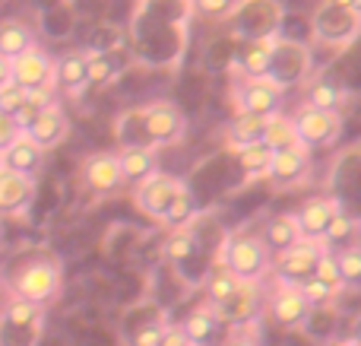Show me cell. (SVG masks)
<instances>
[{
  "label": "cell",
  "instance_id": "6da1fadb",
  "mask_svg": "<svg viewBox=\"0 0 361 346\" xmlns=\"http://www.w3.org/2000/svg\"><path fill=\"white\" fill-rule=\"evenodd\" d=\"M63 292V267L51 254H32L10 273V296L35 305H54Z\"/></svg>",
  "mask_w": 361,
  "mask_h": 346
},
{
  "label": "cell",
  "instance_id": "7a4b0ae2",
  "mask_svg": "<svg viewBox=\"0 0 361 346\" xmlns=\"http://www.w3.org/2000/svg\"><path fill=\"white\" fill-rule=\"evenodd\" d=\"M48 309L10 296L0 305V346H38L44 337Z\"/></svg>",
  "mask_w": 361,
  "mask_h": 346
},
{
  "label": "cell",
  "instance_id": "3957f363",
  "mask_svg": "<svg viewBox=\"0 0 361 346\" xmlns=\"http://www.w3.org/2000/svg\"><path fill=\"white\" fill-rule=\"evenodd\" d=\"M222 267H228L244 283H260L269 270V248L263 245L260 235L235 232L225 239L222 248Z\"/></svg>",
  "mask_w": 361,
  "mask_h": 346
},
{
  "label": "cell",
  "instance_id": "277c9868",
  "mask_svg": "<svg viewBox=\"0 0 361 346\" xmlns=\"http://www.w3.org/2000/svg\"><path fill=\"white\" fill-rule=\"evenodd\" d=\"M184 188H187L184 178L165 175V172H152L146 181H140L137 188H133V203H137V210L143 216L162 222L165 213H169V207H171V201H175Z\"/></svg>",
  "mask_w": 361,
  "mask_h": 346
},
{
  "label": "cell",
  "instance_id": "5b68a950",
  "mask_svg": "<svg viewBox=\"0 0 361 346\" xmlns=\"http://www.w3.org/2000/svg\"><path fill=\"white\" fill-rule=\"evenodd\" d=\"M140 118H143V131L149 137L152 146H171L184 137L187 131V118L184 112L169 99H156L149 105L140 108Z\"/></svg>",
  "mask_w": 361,
  "mask_h": 346
},
{
  "label": "cell",
  "instance_id": "8992f818",
  "mask_svg": "<svg viewBox=\"0 0 361 346\" xmlns=\"http://www.w3.org/2000/svg\"><path fill=\"white\" fill-rule=\"evenodd\" d=\"M231 99L238 114H276L282 108V86L273 76H244Z\"/></svg>",
  "mask_w": 361,
  "mask_h": 346
},
{
  "label": "cell",
  "instance_id": "52a82bcc",
  "mask_svg": "<svg viewBox=\"0 0 361 346\" xmlns=\"http://www.w3.org/2000/svg\"><path fill=\"white\" fill-rule=\"evenodd\" d=\"M13 80L23 83L35 95H51L57 83V57H51L38 44L23 51L19 57H13Z\"/></svg>",
  "mask_w": 361,
  "mask_h": 346
},
{
  "label": "cell",
  "instance_id": "ba28073f",
  "mask_svg": "<svg viewBox=\"0 0 361 346\" xmlns=\"http://www.w3.org/2000/svg\"><path fill=\"white\" fill-rule=\"evenodd\" d=\"M314 305L307 302V296L301 292L298 283H286L282 280L279 290H273V296H269L267 302V315L269 321L276 324V328L282 330H298L307 324V318H311Z\"/></svg>",
  "mask_w": 361,
  "mask_h": 346
},
{
  "label": "cell",
  "instance_id": "9c48e42d",
  "mask_svg": "<svg viewBox=\"0 0 361 346\" xmlns=\"http://www.w3.org/2000/svg\"><path fill=\"white\" fill-rule=\"evenodd\" d=\"M25 133L48 153V150H57V146L67 140L70 121H67V114H63V108L57 105V102L44 99L42 105L35 108V114L29 118V124H25Z\"/></svg>",
  "mask_w": 361,
  "mask_h": 346
},
{
  "label": "cell",
  "instance_id": "30bf717a",
  "mask_svg": "<svg viewBox=\"0 0 361 346\" xmlns=\"http://www.w3.org/2000/svg\"><path fill=\"white\" fill-rule=\"evenodd\" d=\"M80 181L89 194H99V197L124 188L118 153H92V156H86L80 165Z\"/></svg>",
  "mask_w": 361,
  "mask_h": 346
},
{
  "label": "cell",
  "instance_id": "8fae6325",
  "mask_svg": "<svg viewBox=\"0 0 361 346\" xmlns=\"http://www.w3.org/2000/svg\"><path fill=\"white\" fill-rule=\"evenodd\" d=\"M324 254V241L320 239H301L292 248H286L282 254H276V273L286 283H301L305 277H311L317 270V261Z\"/></svg>",
  "mask_w": 361,
  "mask_h": 346
},
{
  "label": "cell",
  "instance_id": "7c38bea8",
  "mask_svg": "<svg viewBox=\"0 0 361 346\" xmlns=\"http://www.w3.org/2000/svg\"><path fill=\"white\" fill-rule=\"evenodd\" d=\"M295 127H298V140L307 146V150H317V146H326L339 137V121L336 112H326V108H314L305 105L298 114H295Z\"/></svg>",
  "mask_w": 361,
  "mask_h": 346
},
{
  "label": "cell",
  "instance_id": "4fadbf2b",
  "mask_svg": "<svg viewBox=\"0 0 361 346\" xmlns=\"http://www.w3.org/2000/svg\"><path fill=\"white\" fill-rule=\"evenodd\" d=\"M307 169H311V150H307L305 143H295V146H288V150L273 153L267 178L276 188H292V184H298L301 178L307 175Z\"/></svg>",
  "mask_w": 361,
  "mask_h": 346
},
{
  "label": "cell",
  "instance_id": "5bb4252c",
  "mask_svg": "<svg viewBox=\"0 0 361 346\" xmlns=\"http://www.w3.org/2000/svg\"><path fill=\"white\" fill-rule=\"evenodd\" d=\"M35 201V178L13 169H0V213L16 216Z\"/></svg>",
  "mask_w": 361,
  "mask_h": 346
},
{
  "label": "cell",
  "instance_id": "9a60e30c",
  "mask_svg": "<svg viewBox=\"0 0 361 346\" xmlns=\"http://www.w3.org/2000/svg\"><path fill=\"white\" fill-rule=\"evenodd\" d=\"M118 162H121L124 184L127 188H137L152 172H159V146H121Z\"/></svg>",
  "mask_w": 361,
  "mask_h": 346
},
{
  "label": "cell",
  "instance_id": "2e32d148",
  "mask_svg": "<svg viewBox=\"0 0 361 346\" xmlns=\"http://www.w3.org/2000/svg\"><path fill=\"white\" fill-rule=\"evenodd\" d=\"M276 44L279 35H260V38H247V44L241 48L235 67L241 70V76H269L276 57Z\"/></svg>",
  "mask_w": 361,
  "mask_h": 346
},
{
  "label": "cell",
  "instance_id": "e0dca14e",
  "mask_svg": "<svg viewBox=\"0 0 361 346\" xmlns=\"http://www.w3.org/2000/svg\"><path fill=\"white\" fill-rule=\"evenodd\" d=\"M339 203L333 201V197H314V201L301 203V210L295 216H298V226H301V235L305 239H320L324 241L326 229H330L333 216L339 213Z\"/></svg>",
  "mask_w": 361,
  "mask_h": 346
},
{
  "label": "cell",
  "instance_id": "ac0fdd59",
  "mask_svg": "<svg viewBox=\"0 0 361 346\" xmlns=\"http://www.w3.org/2000/svg\"><path fill=\"white\" fill-rule=\"evenodd\" d=\"M57 86H63V93L70 99H80L89 89V51H67L63 57H57Z\"/></svg>",
  "mask_w": 361,
  "mask_h": 346
},
{
  "label": "cell",
  "instance_id": "d6986e66",
  "mask_svg": "<svg viewBox=\"0 0 361 346\" xmlns=\"http://www.w3.org/2000/svg\"><path fill=\"white\" fill-rule=\"evenodd\" d=\"M42 162H44V150L23 131V137L16 140L13 146L4 150V169H13V172H23V175H32L35 178L42 172Z\"/></svg>",
  "mask_w": 361,
  "mask_h": 346
},
{
  "label": "cell",
  "instance_id": "ffe728a7",
  "mask_svg": "<svg viewBox=\"0 0 361 346\" xmlns=\"http://www.w3.org/2000/svg\"><path fill=\"white\" fill-rule=\"evenodd\" d=\"M257 305H260V296H257V283H244L235 296L228 299L225 305H219V318L222 324H231V328H244V324L254 321Z\"/></svg>",
  "mask_w": 361,
  "mask_h": 346
},
{
  "label": "cell",
  "instance_id": "44dd1931",
  "mask_svg": "<svg viewBox=\"0 0 361 346\" xmlns=\"http://www.w3.org/2000/svg\"><path fill=\"white\" fill-rule=\"evenodd\" d=\"M260 239H263V245L269 248V254H282L286 248H292L295 241L305 239V235H301L298 216L295 213H279V216H273V220H267Z\"/></svg>",
  "mask_w": 361,
  "mask_h": 346
},
{
  "label": "cell",
  "instance_id": "7402d4cb",
  "mask_svg": "<svg viewBox=\"0 0 361 346\" xmlns=\"http://www.w3.org/2000/svg\"><path fill=\"white\" fill-rule=\"evenodd\" d=\"M267 121H269V114H238L228 124V131H225V146L231 153H238L250 143H260L263 131H267Z\"/></svg>",
  "mask_w": 361,
  "mask_h": 346
},
{
  "label": "cell",
  "instance_id": "603a6c76",
  "mask_svg": "<svg viewBox=\"0 0 361 346\" xmlns=\"http://www.w3.org/2000/svg\"><path fill=\"white\" fill-rule=\"evenodd\" d=\"M38 44V35L35 29H32L29 23H23V19H4L0 23V54L4 57H19L23 51L35 48Z\"/></svg>",
  "mask_w": 361,
  "mask_h": 346
},
{
  "label": "cell",
  "instance_id": "cb8c5ba5",
  "mask_svg": "<svg viewBox=\"0 0 361 346\" xmlns=\"http://www.w3.org/2000/svg\"><path fill=\"white\" fill-rule=\"evenodd\" d=\"M180 328H184V334L190 337L193 346H197V343H209L212 337L219 334V328H222V318H219L216 305H203V309L190 311V315H187V321L180 324Z\"/></svg>",
  "mask_w": 361,
  "mask_h": 346
},
{
  "label": "cell",
  "instance_id": "d4e9b609",
  "mask_svg": "<svg viewBox=\"0 0 361 346\" xmlns=\"http://www.w3.org/2000/svg\"><path fill=\"white\" fill-rule=\"evenodd\" d=\"M263 143H267L273 153L301 143V140H298V127H295V114H282V112L269 114L267 131H263Z\"/></svg>",
  "mask_w": 361,
  "mask_h": 346
},
{
  "label": "cell",
  "instance_id": "484cf974",
  "mask_svg": "<svg viewBox=\"0 0 361 346\" xmlns=\"http://www.w3.org/2000/svg\"><path fill=\"white\" fill-rule=\"evenodd\" d=\"M235 156H238V169L244 172V178H247V181H254V178H267L269 162H273V150H269L263 140H260V143L244 146V150H238Z\"/></svg>",
  "mask_w": 361,
  "mask_h": 346
},
{
  "label": "cell",
  "instance_id": "4316f807",
  "mask_svg": "<svg viewBox=\"0 0 361 346\" xmlns=\"http://www.w3.org/2000/svg\"><path fill=\"white\" fill-rule=\"evenodd\" d=\"M241 286H244V280H238L235 273L228 270V267H219V270L212 273L209 280H206V302L219 309V305L228 302V299L235 296Z\"/></svg>",
  "mask_w": 361,
  "mask_h": 346
},
{
  "label": "cell",
  "instance_id": "83f0119b",
  "mask_svg": "<svg viewBox=\"0 0 361 346\" xmlns=\"http://www.w3.org/2000/svg\"><path fill=\"white\" fill-rule=\"evenodd\" d=\"M162 251H165V258H169L171 264H187V261L200 251V241L187 226H178V229H171V235L165 239Z\"/></svg>",
  "mask_w": 361,
  "mask_h": 346
},
{
  "label": "cell",
  "instance_id": "f1b7e54d",
  "mask_svg": "<svg viewBox=\"0 0 361 346\" xmlns=\"http://www.w3.org/2000/svg\"><path fill=\"white\" fill-rule=\"evenodd\" d=\"M114 133H118V143L121 146H152L149 137H146V131H143L140 108H133V112H127L124 118H118V127H114Z\"/></svg>",
  "mask_w": 361,
  "mask_h": 346
},
{
  "label": "cell",
  "instance_id": "f546056e",
  "mask_svg": "<svg viewBox=\"0 0 361 346\" xmlns=\"http://www.w3.org/2000/svg\"><path fill=\"white\" fill-rule=\"evenodd\" d=\"M118 76V61L108 51H89V86H108Z\"/></svg>",
  "mask_w": 361,
  "mask_h": 346
},
{
  "label": "cell",
  "instance_id": "4dcf8cb0",
  "mask_svg": "<svg viewBox=\"0 0 361 346\" xmlns=\"http://www.w3.org/2000/svg\"><path fill=\"white\" fill-rule=\"evenodd\" d=\"M343 89L336 86V83H326V80H320V83H314L311 89H307V105H314V108H326V112H336L339 105H343Z\"/></svg>",
  "mask_w": 361,
  "mask_h": 346
},
{
  "label": "cell",
  "instance_id": "1f68e13d",
  "mask_svg": "<svg viewBox=\"0 0 361 346\" xmlns=\"http://www.w3.org/2000/svg\"><path fill=\"white\" fill-rule=\"evenodd\" d=\"M193 213H197V201H193V191L190 188H184L180 194L171 201V207H169V213H165V226H171V229H178V226H187V222L193 220Z\"/></svg>",
  "mask_w": 361,
  "mask_h": 346
},
{
  "label": "cell",
  "instance_id": "d6a6232c",
  "mask_svg": "<svg viewBox=\"0 0 361 346\" xmlns=\"http://www.w3.org/2000/svg\"><path fill=\"white\" fill-rule=\"evenodd\" d=\"M35 99V93L32 89H25L23 83H6V86H0V112H10V114H19L29 102ZM48 99V95H44Z\"/></svg>",
  "mask_w": 361,
  "mask_h": 346
},
{
  "label": "cell",
  "instance_id": "836d02e7",
  "mask_svg": "<svg viewBox=\"0 0 361 346\" xmlns=\"http://www.w3.org/2000/svg\"><path fill=\"white\" fill-rule=\"evenodd\" d=\"M298 286H301V292H305V296H307V302H311L314 309H317V305H330L333 299L339 296V290H333L330 283H324V280H320V277H314V273H311V277H305V280H301Z\"/></svg>",
  "mask_w": 361,
  "mask_h": 346
},
{
  "label": "cell",
  "instance_id": "e575fe53",
  "mask_svg": "<svg viewBox=\"0 0 361 346\" xmlns=\"http://www.w3.org/2000/svg\"><path fill=\"white\" fill-rule=\"evenodd\" d=\"M339 261V273H343L345 286H355L361 283V248H343V251L336 254Z\"/></svg>",
  "mask_w": 361,
  "mask_h": 346
},
{
  "label": "cell",
  "instance_id": "d590c367",
  "mask_svg": "<svg viewBox=\"0 0 361 346\" xmlns=\"http://www.w3.org/2000/svg\"><path fill=\"white\" fill-rule=\"evenodd\" d=\"M165 334H169V324L165 321H152V324H143L140 330H133L130 334V346H162Z\"/></svg>",
  "mask_w": 361,
  "mask_h": 346
},
{
  "label": "cell",
  "instance_id": "8d00e7d4",
  "mask_svg": "<svg viewBox=\"0 0 361 346\" xmlns=\"http://www.w3.org/2000/svg\"><path fill=\"white\" fill-rule=\"evenodd\" d=\"M314 277H320L324 283H330L333 290H339L343 292V286H345V280H343V273H339V261L333 258V254H320V261H317V270H314Z\"/></svg>",
  "mask_w": 361,
  "mask_h": 346
},
{
  "label": "cell",
  "instance_id": "74e56055",
  "mask_svg": "<svg viewBox=\"0 0 361 346\" xmlns=\"http://www.w3.org/2000/svg\"><path fill=\"white\" fill-rule=\"evenodd\" d=\"M23 131L25 127L19 124V118L16 114H10V112H0V153L6 150V146H13L19 137H23Z\"/></svg>",
  "mask_w": 361,
  "mask_h": 346
},
{
  "label": "cell",
  "instance_id": "f35d334b",
  "mask_svg": "<svg viewBox=\"0 0 361 346\" xmlns=\"http://www.w3.org/2000/svg\"><path fill=\"white\" fill-rule=\"evenodd\" d=\"M197 10L206 19H225L238 10V0H197Z\"/></svg>",
  "mask_w": 361,
  "mask_h": 346
},
{
  "label": "cell",
  "instance_id": "ab89813d",
  "mask_svg": "<svg viewBox=\"0 0 361 346\" xmlns=\"http://www.w3.org/2000/svg\"><path fill=\"white\" fill-rule=\"evenodd\" d=\"M352 229H355V222H352V216H349V213H343V210H339V213L333 216L330 229H326L324 241H339V239H349V235H352Z\"/></svg>",
  "mask_w": 361,
  "mask_h": 346
},
{
  "label": "cell",
  "instance_id": "60d3db41",
  "mask_svg": "<svg viewBox=\"0 0 361 346\" xmlns=\"http://www.w3.org/2000/svg\"><path fill=\"white\" fill-rule=\"evenodd\" d=\"M162 346H193V343H190V337L184 334V328H180V324H175V328L169 324V334H165Z\"/></svg>",
  "mask_w": 361,
  "mask_h": 346
},
{
  "label": "cell",
  "instance_id": "b9f144b4",
  "mask_svg": "<svg viewBox=\"0 0 361 346\" xmlns=\"http://www.w3.org/2000/svg\"><path fill=\"white\" fill-rule=\"evenodd\" d=\"M6 83H13V61L0 54V86H6Z\"/></svg>",
  "mask_w": 361,
  "mask_h": 346
},
{
  "label": "cell",
  "instance_id": "7bdbcfd3",
  "mask_svg": "<svg viewBox=\"0 0 361 346\" xmlns=\"http://www.w3.org/2000/svg\"><path fill=\"white\" fill-rule=\"evenodd\" d=\"M228 346H257L254 340H247V337H238V340H231Z\"/></svg>",
  "mask_w": 361,
  "mask_h": 346
},
{
  "label": "cell",
  "instance_id": "ee69618b",
  "mask_svg": "<svg viewBox=\"0 0 361 346\" xmlns=\"http://www.w3.org/2000/svg\"><path fill=\"white\" fill-rule=\"evenodd\" d=\"M0 169H4V153H0Z\"/></svg>",
  "mask_w": 361,
  "mask_h": 346
},
{
  "label": "cell",
  "instance_id": "f6af8a7d",
  "mask_svg": "<svg viewBox=\"0 0 361 346\" xmlns=\"http://www.w3.org/2000/svg\"><path fill=\"white\" fill-rule=\"evenodd\" d=\"M197 346H206V343H197Z\"/></svg>",
  "mask_w": 361,
  "mask_h": 346
},
{
  "label": "cell",
  "instance_id": "bcb514c9",
  "mask_svg": "<svg viewBox=\"0 0 361 346\" xmlns=\"http://www.w3.org/2000/svg\"><path fill=\"white\" fill-rule=\"evenodd\" d=\"M143 4H146V0H143Z\"/></svg>",
  "mask_w": 361,
  "mask_h": 346
}]
</instances>
